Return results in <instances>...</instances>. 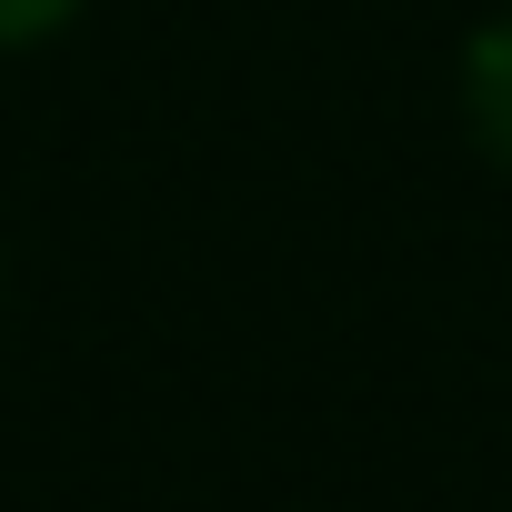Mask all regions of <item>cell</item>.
Masks as SVG:
<instances>
[{"instance_id":"1","label":"cell","mask_w":512,"mask_h":512,"mask_svg":"<svg viewBox=\"0 0 512 512\" xmlns=\"http://www.w3.org/2000/svg\"><path fill=\"white\" fill-rule=\"evenodd\" d=\"M462 131L512 171V11L462 41Z\"/></svg>"},{"instance_id":"2","label":"cell","mask_w":512,"mask_h":512,"mask_svg":"<svg viewBox=\"0 0 512 512\" xmlns=\"http://www.w3.org/2000/svg\"><path fill=\"white\" fill-rule=\"evenodd\" d=\"M71 21H81V0H0V51H31V41H51Z\"/></svg>"},{"instance_id":"3","label":"cell","mask_w":512,"mask_h":512,"mask_svg":"<svg viewBox=\"0 0 512 512\" xmlns=\"http://www.w3.org/2000/svg\"><path fill=\"white\" fill-rule=\"evenodd\" d=\"M0 282H11V262H0Z\"/></svg>"}]
</instances>
